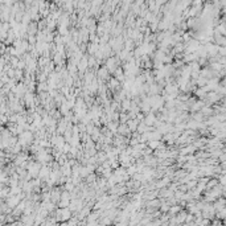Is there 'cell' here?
I'll return each mask as SVG.
<instances>
[{
    "label": "cell",
    "mask_w": 226,
    "mask_h": 226,
    "mask_svg": "<svg viewBox=\"0 0 226 226\" xmlns=\"http://www.w3.org/2000/svg\"><path fill=\"white\" fill-rule=\"evenodd\" d=\"M97 77L99 78L101 81H105V82H107L108 79H110L111 73L107 69L106 65H102V66H99V68L97 69Z\"/></svg>",
    "instance_id": "1"
},
{
    "label": "cell",
    "mask_w": 226,
    "mask_h": 226,
    "mask_svg": "<svg viewBox=\"0 0 226 226\" xmlns=\"http://www.w3.org/2000/svg\"><path fill=\"white\" fill-rule=\"evenodd\" d=\"M73 213L70 208H61V218H60V222H68L70 218L73 217Z\"/></svg>",
    "instance_id": "2"
},
{
    "label": "cell",
    "mask_w": 226,
    "mask_h": 226,
    "mask_svg": "<svg viewBox=\"0 0 226 226\" xmlns=\"http://www.w3.org/2000/svg\"><path fill=\"white\" fill-rule=\"evenodd\" d=\"M131 105H132V98H130V97L125 98V99L122 101V103H120V111L128 112L131 108Z\"/></svg>",
    "instance_id": "3"
},
{
    "label": "cell",
    "mask_w": 226,
    "mask_h": 226,
    "mask_svg": "<svg viewBox=\"0 0 226 226\" xmlns=\"http://www.w3.org/2000/svg\"><path fill=\"white\" fill-rule=\"evenodd\" d=\"M118 134L123 135V136H128V138H130V134H132V132H131V130L128 128V126H127V123H119V127H118Z\"/></svg>",
    "instance_id": "4"
},
{
    "label": "cell",
    "mask_w": 226,
    "mask_h": 226,
    "mask_svg": "<svg viewBox=\"0 0 226 226\" xmlns=\"http://www.w3.org/2000/svg\"><path fill=\"white\" fill-rule=\"evenodd\" d=\"M101 48V45L99 44H95V42H90V44H87V50H86V53L89 54V56H94L98 50H99Z\"/></svg>",
    "instance_id": "5"
},
{
    "label": "cell",
    "mask_w": 226,
    "mask_h": 226,
    "mask_svg": "<svg viewBox=\"0 0 226 226\" xmlns=\"http://www.w3.org/2000/svg\"><path fill=\"white\" fill-rule=\"evenodd\" d=\"M139 120H138L136 118L134 119H128L127 120V126H128V128L131 130V132H134V131H138V126H139Z\"/></svg>",
    "instance_id": "6"
},
{
    "label": "cell",
    "mask_w": 226,
    "mask_h": 226,
    "mask_svg": "<svg viewBox=\"0 0 226 226\" xmlns=\"http://www.w3.org/2000/svg\"><path fill=\"white\" fill-rule=\"evenodd\" d=\"M183 210V208H181L180 205H176V204H173V205H171V209H169V214L171 216H176V214H178Z\"/></svg>",
    "instance_id": "7"
},
{
    "label": "cell",
    "mask_w": 226,
    "mask_h": 226,
    "mask_svg": "<svg viewBox=\"0 0 226 226\" xmlns=\"http://www.w3.org/2000/svg\"><path fill=\"white\" fill-rule=\"evenodd\" d=\"M187 216L188 213L185 210H181L178 214H176V218H177V222L178 224H185V220H187Z\"/></svg>",
    "instance_id": "8"
},
{
    "label": "cell",
    "mask_w": 226,
    "mask_h": 226,
    "mask_svg": "<svg viewBox=\"0 0 226 226\" xmlns=\"http://www.w3.org/2000/svg\"><path fill=\"white\" fill-rule=\"evenodd\" d=\"M160 143H161V140H148V141H147L148 147H149V148H152V149H154V151H155V149H158V148H159Z\"/></svg>",
    "instance_id": "9"
},
{
    "label": "cell",
    "mask_w": 226,
    "mask_h": 226,
    "mask_svg": "<svg viewBox=\"0 0 226 226\" xmlns=\"http://www.w3.org/2000/svg\"><path fill=\"white\" fill-rule=\"evenodd\" d=\"M136 172H138V167H136V163L131 164V165L128 167V168H127V173H128L131 177H132V176H134V174L136 173Z\"/></svg>",
    "instance_id": "10"
},
{
    "label": "cell",
    "mask_w": 226,
    "mask_h": 226,
    "mask_svg": "<svg viewBox=\"0 0 226 226\" xmlns=\"http://www.w3.org/2000/svg\"><path fill=\"white\" fill-rule=\"evenodd\" d=\"M70 202H71V200H60V202L57 205L58 208H69L70 206Z\"/></svg>",
    "instance_id": "11"
},
{
    "label": "cell",
    "mask_w": 226,
    "mask_h": 226,
    "mask_svg": "<svg viewBox=\"0 0 226 226\" xmlns=\"http://www.w3.org/2000/svg\"><path fill=\"white\" fill-rule=\"evenodd\" d=\"M218 54H220L221 57H226V46L220 45V48H218Z\"/></svg>",
    "instance_id": "12"
},
{
    "label": "cell",
    "mask_w": 226,
    "mask_h": 226,
    "mask_svg": "<svg viewBox=\"0 0 226 226\" xmlns=\"http://www.w3.org/2000/svg\"><path fill=\"white\" fill-rule=\"evenodd\" d=\"M201 112H202L204 115H210V114L213 112V110H212L210 107H202V108H201Z\"/></svg>",
    "instance_id": "13"
},
{
    "label": "cell",
    "mask_w": 226,
    "mask_h": 226,
    "mask_svg": "<svg viewBox=\"0 0 226 226\" xmlns=\"http://www.w3.org/2000/svg\"><path fill=\"white\" fill-rule=\"evenodd\" d=\"M221 184L222 185H226V173H224V176L221 177Z\"/></svg>",
    "instance_id": "14"
},
{
    "label": "cell",
    "mask_w": 226,
    "mask_h": 226,
    "mask_svg": "<svg viewBox=\"0 0 226 226\" xmlns=\"http://www.w3.org/2000/svg\"><path fill=\"white\" fill-rule=\"evenodd\" d=\"M204 2H208V0H204Z\"/></svg>",
    "instance_id": "15"
}]
</instances>
